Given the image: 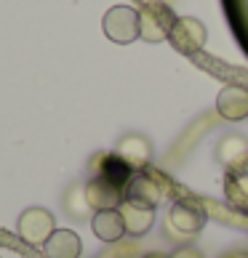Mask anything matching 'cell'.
Instances as JSON below:
<instances>
[{"label": "cell", "mask_w": 248, "mask_h": 258, "mask_svg": "<svg viewBox=\"0 0 248 258\" xmlns=\"http://www.w3.org/2000/svg\"><path fill=\"white\" fill-rule=\"evenodd\" d=\"M176 19L179 16L171 11V6L160 3V0H150L139 11V37L147 43H163L168 40Z\"/></svg>", "instance_id": "cell-1"}, {"label": "cell", "mask_w": 248, "mask_h": 258, "mask_svg": "<svg viewBox=\"0 0 248 258\" xmlns=\"http://www.w3.org/2000/svg\"><path fill=\"white\" fill-rule=\"evenodd\" d=\"M102 30L118 45L139 40V11L131 6H112L102 19Z\"/></svg>", "instance_id": "cell-2"}, {"label": "cell", "mask_w": 248, "mask_h": 258, "mask_svg": "<svg viewBox=\"0 0 248 258\" xmlns=\"http://www.w3.org/2000/svg\"><path fill=\"white\" fill-rule=\"evenodd\" d=\"M16 232L24 242L43 247L51 240V234L56 232V218H54L51 210H45V208H27L24 213L19 216Z\"/></svg>", "instance_id": "cell-3"}, {"label": "cell", "mask_w": 248, "mask_h": 258, "mask_svg": "<svg viewBox=\"0 0 248 258\" xmlns=\"http://www.w3.org/2000/svg\"><path fill=\"white\" fill-rule=\"evenodd\" d=\"M206 40H208L206 24L200 22V19H195V16H179L174 30H171V35H168V43L174 45L179 53H184V56L197 53L206 45Z\"/></svg>", "instance_id": "cell-4"}, {"label": "cell", "mask_w": 248, "mask_h": 258, "mask_svg": "<svg viewBox=\"0 0 248 258\" xmlns=\"http://www.w3.org/2000/svg\"><path fill=\"white\" fill-rule=\"evenodd\" d=\"M168 226L184 237H195L206 226V210L192 200H176L168 210Z\"/></svg>", "instance_id": "cell-5"}, {"label": "cell", "mask_w": 248, "mask_h": 258, "mask_svg": "<svg viewBox=\"0 0 248 258\" xmlns=\"http://www.w3.org/2000/svg\"><path fill=\"white\" fill-rule=\"evenodd\" d=\"M83 197H85V205L91 210H115L126 200V189L112 184L107 178H102V176H93L83 186Z\"/></svg>", "instance_id": "cell-6"}, {"label": "cell", "mask_w": 248, "mask_h": 258, "mask_svg": "<svg viewBox=\"0 0 248 258\" xmlns=\"http://www.w3.org/2000/svg\"><path fill=\"white\" fill-rule=\"evenodd\" d=\"M126 197L139 200V203H144L150 208H158L160 200L166 197L163 181H158L152 173H147V170H136L133 178L128 181V186H126Z\"/></svg>", "instance_id": "cell-7"}, {"label": "cell", "mask_w": 248, "mask_h": 258, "mask_svg": "<svg viewBox=\"0 0 248 258\" xmlns=\"http://www.w3.org/2000/svg\"><path fill=\"white\" fill-rule=\"evenodd\" d=\"M118 210H120L123 221H126V232L131 237H144L152 229V224H155V208L139 203V200H128L126 197Z\"/></svg>", "instance_id": "cell-8"}, {"label": "cell", "mask_w": 248, "mask_h": 258, "mask_svg": "<svg viewBox=\"0 0 248 258\" xmlns=\"http://www.w3.org/2000/svg\"><path fill=\"white\" fill-rule=\"evenodd\" d=\"M216 112L230 122H240L248 117V88L243 85H224L216 96Z\"/></svg>", "instance_id": "cell-9"}, {"label": "cell", "mask_w": 248, "mask_h": 258, "mask_svg": "<svg viewBox=\"0 0 248 258\" xmlns=\"http://www.w3.org/2000/svg\"><path fill=\"white\" fill-rule=\"evenodd\" d=\"M91 229L96 234V240L102 242H118L123 240L128 232H126V221H123L120 210H96L91 218Z\"/></svg>", "instance_id": "cell-10"}, {"label": "cell", "mask_w": 248, "mask_h": 258, "mask_svg": "<svg viewBox=\"0 0 248 258\" xmlns=\"http://www.w3.org/2000/svg\"><path fill=\"white\" fill-rule=\"evenodd\" d=\"M118 155L126 157L136 170H144L152 160V144H150L147 136H141V133H126L118 144Z\"/></svg>", "instance_id": "cell-11"}, {"label": "cell", "mask_w": 248, "mask_h": 258, "mask_svg": "<svg viewBox=\"0 0 248 258\" xmlns=\"http://www.w3.org/2000/svg\"><path fill=\"white\" fill-rule=\"evenodd\" d=\"M133 173H136V168H133L126 157H120L118 152H107V155L99 157L96 176L107 178V181H112V184H118L123 189L128 186V181L133 178Z\"/></svg>", "instance_id": "cell-12"}, {"label": "cell", "mask_w": 248, "mask_h": 258, "mask_svg": "<svg viewBox=\"0 0 248 258\" xmlns=\"http://www.w3.org/2000/svg\"><path fill=\"white\" fill-rule=\"evenodd\" d=\"M43 253L45 258H80L83 242L78 232H72V229H56L51 240L43 245Z\"/></svg>", "instance_id": "cell-13"}, {"label": "cell", "mask_w": 248, "mask_h": 258, "mask_svg": "<svg viewBox=\"0 0 248 258\" xmlns=\"http://www.w3.org/2000/svg\"><path fill=\"white\" fill-rule=\"evenodd\" d=\"M216 157H219L222 165L230 168V173L232 170H243L245 160H248V139L237 136V133L222 139V144H219V149H216Z\"/></svg>", "instance_id": "cell-14"}, {"label": "cell", "mask_w": 248, "mask_h": 258, "mask_svg": "<svg viewBox=\"0 0 248 258\" xmlns=\"http://www.w3.org/2000/svg\"><path fill=\"white\" fill-rule=\"evenodd\" d=\"M224 195L230 205L237 210H248V173L243 170H232L224 178Z\"/></svg>", "instance_id": "cell-15"}, {"label": "cell", "mask_w": 248, "mask_h": 258, "mask_svg": "<svg viewBox=\"0 0 248 258\" xmlns=\"http://www.w3.org/2000/svg\"><path fill=\"white\" fill-rule=\"evenodd\" d=\"M168 258H203V253L195 250V247H179V250H174Z\"/></svg>", "instance_id": "cell-16"}, {"label": "cell", "mask_w": 248, "mask_h": 258, "mask_svg": "<svg viewBox=\"0 0 248 258\" xmlns=\"http://www.w3.org/2000/svg\"><path fill=\"white\" fill-rule=\"evenodd\" d=\"M237 258H248V255H237Z\"/></svg>", "instance_id": "cell-17"}]
</instances>
